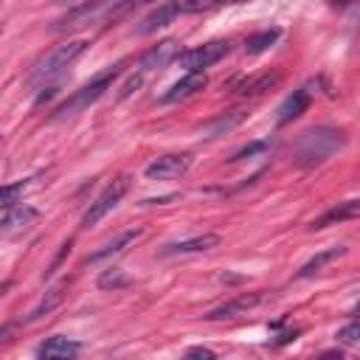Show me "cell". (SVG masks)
<instances>
[{
	"mask_svg": "<svg viewBox=\"0 0 360 360\" xmlns=\"http://www.w3.org/2000/svg\"><path fill=\"white\" fill-rule=\"evenodd\" d=\"M245 110H231V112H225V115H219V118H214L211 124H205L202 127V138H219V135H225V132H231L233 127H239L242 121H245Z\"/></svg>",
	"mask_w": 360,
	"mask_h": 360,
	"instance_id": "44dd1931",
	"label": "cell"
},
{
	"mask_svg": "<svg viewBox=\"0 0 360 360\" xmlns=\"http://www.w3.org/2000/svg\"><path fill=\"white\" fill-rule=\"evenodd\" d=\"M177 14H183V8H180V0H166V3H160L152 14H146L143 20H141V25L135 28V34H152V31H158V28H163V25H169Z\"/></svg>",
	"mask_w": 360,
	"mask_h": 360,
	"instance_id": "4fadbf2b",
	"label": "cell"
},
{
	"mask_svg": "<svg viewBox=\"0 0 360 360\" xmlns=\"http://www.w3.org/2000/svg\"><path fill=\"white\" fill-rule=\"evenodd\" d=\"M338 340L346 343V346H357L360 349V323H349L338 332Z\"/></svg>",
	"mask_w": 360,
	"mask_h": 360,
	"instance_id": "83f0119b",
	"label": "cell"
},
{
	"mask_svg": "<svg viewBox=\"0 0 360 360\" xmlns=\"http://www.w3.org/2000/svg\"><path fill=\"white\" fill-rule=\"evenodd\" d=\"M349 219H360V197H354V200H343V202L332 205V208L323 211L309 228L321 231V228H329V225H338V222H349Z\"/></svg>",
	"mask_w": 360,
	"mask_h": 360,
	"instance_id": "7c38bea8",
	"label": "cell"
},
{
	"mask_svg": "<svg viewBox=\"0 0 360 360\" xmlns=\"http://www.w3.org/2000/svg\"><path fill=\"white\" fill-rule=\"evenodd\" d=\"M79 352H82V343H79V340H70V338H65V335H53V338H48V340L37 349V354L45 357V360L73 357V354H79Z\"/></svg>",
	"mask_w": 360,
	"mask_h": 360,
	"instance_id": "d6986e66",
	"label": "cell"
},
{
	"mask_svg": "<svg viewBox=\"0 0 360 360\" xmlns=\"http://www.w3.org/2000/svg\"><path fill=\"white\" fill-rule=\"evenodd\" d=\"M250 0H180L183 14H200V11H214V8H225V6H245Z\"/></svg>",
	"mask_w": 360,
	"mask_h": 360,
	"instance_id": "7402d4cb",
	"label": "cell"
},
{
	"mask_svg": "<svg viewBox=\"0 0 360 360\" xmlns=\"http://www.w3.org/2000/svg\"><path fill=\"white\" fill-rule=\"evenodd\" d=\"M219 245V236L217 233H200V236H191V239H180V242H169L163 248V256H186V253H202V250H211Z\"/></svg>",
	"mask_w": 360,
	"mask_h": 360,
	"instance_id": "9a60e30c",
	"label": "cell"
},
{
	"mask_svg": "<svg viewBox=\"0 0 360 360\" xmlns=\"http://www.w3.org/2000/svg\"><path fill=\"white\" fill-rule=\"evenodd\" d=\"M177 56H180V45H177V39H163V42H158L155 48H149V51L138 59V65H135V76H141V79L146 82L149 73L166 68V65H169L172 59H177Z\"/></svg>",
	"mask_w": 360,
	"mask_h": 360,
	"instance_id": "52a82bcc",
	"label": "cell"
},
{
	"mask_svg": "<svg viewBox=\"0 0 360 360\" xmlns=\"http://www.w3.org/2000/svg\"><path fill=\"white\" fill-rule=\"evenodd\" d=\"M129 284V278L118 270V267H110V270H104L101 276H98V287L101 290H121V287H127Z\"/></svg>",
	"mask_w": 360,
	"mask_h": 360,
	"instance_id": "d4e9b609",
	"label": "cell"
},
{
	"mask_svg": "<svg viewBox=\"0 0 360 360\" xmlns=\"http://www.w3.org/2000/svg\"><path fill=\"white\" fill-rule=\"evenodd\" d=\"M121 70H124V62H115V65L104 68L101 73H96V76L82 87V90H76L65 104H59V107H56V115H53V118H68V115H76V112L87 110L93 101H98V98L110 90V84L121 76Z\"/></svg>",
	"mask_w": 360,
	"mask_h": 360,
	"instance_id": "3957f363",
	"label": "cell"
},
{
	"mask_svg": "<svg viewBox=\"0 0 360 360\" xmlns=\"http://www.w3.org/2000/svg\"><path fill=\"white\" fill-rule=\"evenodd\" d=\"M135 239H141V228H129V231H121L115 239H110L107 245H101L96 253L87 256V264H96V262H104V259H112L118 253H124Z\"/></svg>",
	"mask_w": 360,
	"mask_h": 360,
	"instance_id": "2e32d148",
	"label": "cell"
},
{
	"mask_svg": "<svg viewBox=\"0 0 360 360\" xmlns=\"http://www.w3.org/2000/svg\"><path fill=\"white\" fill-rule=\"evenodd\" d=\"M87 39H73V42H65V45H56L53 51H48L45 56H39L25 79L28 87H39V84H48L51 79L62 76L68 65H73L84 51H87Z\"/></svg>",
	"mask_w": 360,
	"mask_h": 360,
	"instance_id": "7a4b0ae2",
	"label": "cell"
},
{
	"mask_svg": "<svg viewBox=\"0 0 360 360\" xmlns=\"http://www.w3.org/2000/svg\"><path fill=\"white\" fill-rule=\"evenodd\" d=\"M281 37V31L278 28H267V31H259V34H253V37H248L245 39V53H250V56H256V53H262V51H267L276 39Z\"/></svg>",
	"mask_w": 360,
	"mask_h": 360,
	"instance_id": "603a6c76",
	"label": "cell"
},
{
	"mask_svg": "<svg viewBox=\"0 0 360 360\" xmlns=\"http://www.w3.org/2000/svg\"><path fill=\"white\" fill-rule=\"evenodd\" d=\"M127 0H84L79 6H73L68 14H62L56 22H53V31L56 34H70V31H79V28H87L98 20H110V14Z\"/></svg>",
	"mask_w": 360,
	"mask_h": 360,
	"instance_id": "277c9868",
	"label": "cell"
},
{
	"mask_svg": "<svg viewBox=\"0 0 360 360\" xmlns=\"http://www.w3.org/2000/svg\"><path fill=\"white\" fill-rule=\"evenodd\" d=\"M188 169H191V155L188 152H172V155L155 158L143 169V174L149 180H174V177H183Z\"/></svg>",
	"mask_w": 360,
	"mask_h": 360,
	"instance_id": "9c48e42d",
	"label": "cell"
},
{
	"mask_svg": "<svg viewBox=\"0 0 360 360\" xmlns=\"http://www.w3.org/2000/svg\"><path fill=\"white\" fill-rule=\"evenodd\" d=\"M267 149H270V141H253V143L242 146L239 152H233L231 163H242V160H250V158H256V155H262V152H267Z\"/></svg>",
	"mask_w": 360,
	"mask_h": 360,
	"instance_id": "484cf974",
	"label": "cell"
},
{
	"mask_svg": "<svg viewBox=\"0 0 360 360\" xmlns=\"http://www.w3.org/2000/svg\"><path fill=\"white\" fill-rule=\"evenodd\" d=\"M39 219V211L31 208V205H14V208H6L3 214V233H17V231H25L28 225H34Z\"/></svg>",
	"mask_w": 360,
	"mask_h": 360,
	"instance_id": "ac0fdd59",
	"label": "cell"
},
{
	"mask_svg": "<svg viewBox=\"0 0 360 360\" xmlns=\"http://www.w3.org/2000/svg\"><path fill=\"white\" fill-rule=\"evenodd\" d=\"M34 180H37V177H28V180H20V183L3 186V191H0V205H3V211H6V208H14V205H17V197H22V191H28Z\"/></svg>",
	"mask_w": 360,
	"mask_h": 360,
	"instance_id": "cb8c5ba5",
	"label": "cell"
},
{
	"mask_svg": "<svg viewBox=\"0 0 360 360\" xmlns=\"http://www.w3.org/2000/svg\"><path fill=\"white\" fill-rule=\"evenodd\" d=\"M149 3H158V0H127V3H121V6L110 14V20H107V22H115V20H121V17H127V14L138 11V8H143V6H149Z\"/></svg>",
	"mask_w": 360,
	"mask_h": 360,
	"instance_id": "4316f807",
	"label": "cell"
},
{
	"mask_svg": "<svg viewBox=\"0 0 360 360\" xmlns=\"http://www.w3.org/2000/svg\"><path fill=\"white\" fill-rule=\"evenodd\" d=\"M354 315H357V318H360V304H357V307H354Z\"/></svg>",
	"mask_w": 360,
	"mask_h": 360,
	"instance_id": "1f68e13d",
	"label": "cell"
},
{
	"mask_svg": "<svg viewBox=\"0 0 360 360\" xmlns=\"http://www.w3.org/2000/svg\"><path fill=\"white\" fill-rule=\"evenodd\" d=\"M315 90H318L315 82H307V84H301L298 90H292V93L281 101V107H278V112H276V124L284 127V124L301 118V115L309 110V104H312V98H315Z\"/></svg>",
	"mask_w": 360,
	"mask_h": 360,
	"instance_id": "ba28073f",
	"label": "cell"
},
{
	"mask_svg": "<svg viewBox=\"0 0 360 360\" xmlns=\"http://www.w3.org/2000/svg\"><path fill=\"white\" fill-rule=\"evenodd\" d=\"M346 253V248L343 245H335V248H326V250H321V253H315L309 262H304L301 264V270L295 273V278H309V276H318L326 264H332L335 259H340Z\"/></svg>",
	"mask_w": 360,
	"mask_h": 360,
	"instance_id": "ffe728a7",
	"label": "cell"
},
{
	"mask_svg": "<svg viewBox=\"0 0 360 360\" xmlns=\"http://www.w3.org/2000/svg\"><path fill=\"white\" fill-rule=\"evenodd\" d=\"M281 82V70H262V73H250L245 79L236 82V93L239 96H262L267 90H273Z\"/></svg>",
	"mask_w": 360,
	"mask_h": 360,
	"instance_id": "5bb4252c",
	"label": "cell"
},
{
	"mask_svg": "<svg viewBox=\"0 0 360 360\" xmlns=\"http://www.w3.org/2000/svg\"><path fill=\"white\" fill-rule=\"evenodd\" d=\"M129 186H132V177L129 174H118L93 202H90V208L84 211V217H82V228H90V225H98L121 200H124V194L129 191Z\"/></svg>",
	"mask_w": 360,
	"mask_h": 360,
	"instance_id": "5b68a950",
	"label": "cell"
},
{
	"mask_svg": "<svg viewBox=\"0 0 360 360\" xmlns=\"http://www.w3.org/2000/svg\"><path fill=\"white\" fill-rule=\"evenodd\" d=\"M228 53H231V42H228V39H211V42H205V45H197V48H191V51H183V53L177 56V62H180V68H186V70H205V68L217 65L219 59H225Z\"/></svg>",
	"mask_w": 360,
	"mask_h": 360,
	"instance_id": "8992f818",
	"label": "cell"
},
{
	"mask_svg": "<svg viewBox=\"0 0 360 360\" xmlns=\"http://www.w3.org/2000/svg\"><path fill=\"white\" fill-rule=\"evenodd\" d=\"M262 298H264L262 292H242V295H236V298H231V301L214 307L205 318H208V321H228V318H236V315H248V309H253Z\"/></svg>",
	"mask_w": 360,
	"mask_h": 360,
	"instance_id": "8fae6325",
	"label": "cell"
},
{
	"mask_svg": "<svg viewBox=\"0 0 360 360\" xmlns=\"http://www.w3.org/2000/svg\"><path fill=\"white\" fill-rule=\"evenodd\" d=\"M346 146V135L335 127H312V129H304L292 146V155H295V163L301 166H318V163H326L335 152H340Z\"/></svg>",
	"mask_w": 360,
	"mask_h": 360,
	"instance_id": "6da1fadb",
	"label": "cell"
},
{
	"mask_svg": "<svg viewBox=\"0 0 360 360\" xmlns=\"http://www.w3.org/2000/svg\"><path fill=\"white\" fill-rule=\"evenodd\" d=\"M53 96H56V87H45V90L37 96V104H45V101H48V98H53Z\"/></svg>",
	"mask_w": 360,
	"mask_h": 360,
	"instance_id": "f546056e",
	"label": "cell"
},
{
	"mask_svg": "<svg viewBox=\"0 0 360 360\" xmlns=\"http://www.w3.org/2000/svg\"><path fill=\"white\" fill-rule=\"evenodd\" d=\"M68 287H70V278H62V281H56L42 298H39V304L31 309V315L25 318L28 323H34V321H42L45 315H51L62 301H65V292H68Z\"/></svg>",
	"mask_w": 360,
	"mask_h": 360,
	"instance_id": "e0dca14e",
	"label": "cell"
},
{
	"mask_svg": "<svg viewBox=\"0 0 360 360\" xmlns=\"http://www.w3.org/2000/svg\"><path fill=\"white\" fill-rule=\"evenodd\" d=\"M352 0H329V6H335V8H346Z\"/></svg>",
	"mask_w": 360,
	"mask_h": 360,
	"instance_id": "4dcf8cb0",
	"label": "cell"
},
{
	"mask_svg": "<svg viewBox=\"0 0 360 360\" xmlns=\"http://www.w3.org/2000/svg\"><path fill=\"white\" fill-rule=\"evenodd\" d=\"M205 84H208V79H205L202 70H186V76L177 79V82H174L158 101H160V104H177V101H186V98L197 96Z\"/></svg>",
	"mask_w": 360,
	"mask_h": 360,
	"instance_id": "30bf717a",
	"label": "cell"
},
{
	"mask_svg": "<svg viewBox=\"0 0 360 360\" xmlns=\"http://www.w3.org/2000/svg\"><path fill=\"white\" fill-rule=\"evenodd\" d=\"M186 354H188V357H217V354H214L211 349H205V346H194V349H188Z\"/></svg>",
	"mask_w": 360,
	"mask_h": 360,
	"instance_id": "f1b7e54d",
	"label": "cell"
}]
</instances>
